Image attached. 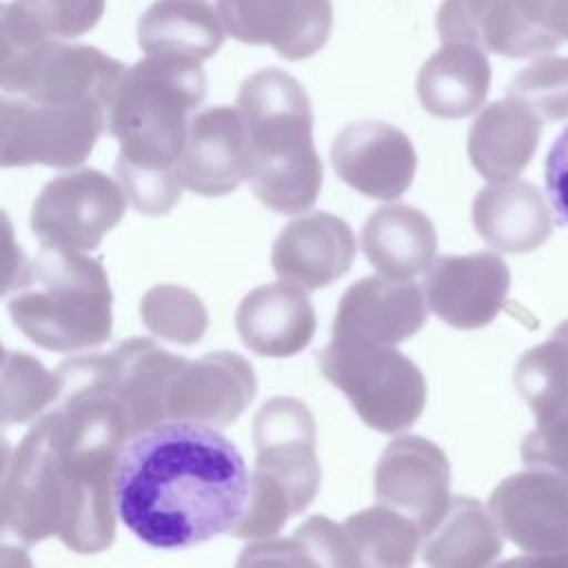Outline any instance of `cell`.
<instances>
[{"label":"cell","instance_id":"6da1fadb","mask_svg":"<svg viewBox=\"0 0 568 568\" xmlns=\"http://www.w3.org/2000/svg\"><path fill=\"white\" fill-rule=\"evenodd\" d=\"M246 495L240 450L204 424L164 419L131 435L118 457V517L153 548H189L231 532Z\"/></svg>","mask_w":568,"mask_h":568},{"label":"cell","instance_id":"7a4b0ae2","mask_svg":"<svg viewBox=\"0 0 568 568\" xmlns=\"http://www.w3.org/2000/svg\"><path fill=\"white\" fill-rule=\"evenodd\" d=\"M122 448L64 437L42 415L4 462L2 530L33 544L58 537L69 550L95 555L115 539V466Z\"/></svg>","mask_w":568,"mask_h":568},{"label":"cell","instance_id":"3957f363","mask_svg":"<svg viewBox=\"0 0 568 568\" xmlns=\"http://www.w3.org/2000/svg\"><path fill=\"white\" fill-rule=\"evenodd\" d=\"M235 106L248 133V184L257 200L286 215L311 209L322 189V160L304 87L280 69H262L242 82Z\"/></svg>","mask_w":568,"mask_h":568},{"label":"cell","instance_id":"277c9868","mask_svg":"<svg viewBox=\"0 0 568 568\" xmlns=\"http://www.w3.org/2000/svg\"><path fill=\"white\" fill-rule=\"evenodd\" d=\"M9 297L13 324L38 346L73 353L111 337L113 293L100 257L42 244Z\"/></svg>","mask_w":568,"mask_h":568},{"label":"cell","instance_id":"5b68a950","mask_svg":"<svg viewBox=\"0 0 568 568\" xmlns=\"http://www.w3.org/2000/svg\"><path fill=\"white\" fill-rule=\"evenodd\" d=\"M206 95L200 62L146 55L120 75L106 129L120 142L115 164L142 171H178L191 111Z\"/></svg>","mask_w":568,"mask_h":568},{"label":"cell","instance_id":"8992f818","mask_svg":"<svg viewBox=\"0 0 568 568\" xmlns=\"http://www.w3.org/2000/svg\"><path fill=\"white\" fill-rule=\"evenodd\" d=\"M317 366L348 397L359 419L379 433H399L424 410L426 379L417 364L393 346L333 337L317 353Z\"/></svg>","mask_w":568,"mask_h":568},{"label":"cell","instance_id":"52a82bcc","mask_svg":"<svg viewBox=\"0 0 568 568\" xmlns=\"http://www.w3.org/2000/svg\"><path fill=\"white\" fill-rule=\"evenodd\" d=\"M124 69L120 60L89 44L40 40L0 47L2 93L33 102H102L109 106Z\"/></svg>","mask_w":568,"mask_h":568},{"label":"cell","instance_id":"ba28073f","mask_svg":"<svg viewBox=\"0 0 568 568\" xmlns=\"http://www.w3.org/2000/svg\"><path fill=\"white\" fill-rule=\"evenodd\" d=\"M106 129L102 102L47 104L16 95L0 98L2 166H78Z\"/></svg>","mask_w":568,"mask_h":568},{"label":"cell","instance_id":"9c48e42d","mask_svg":"<svg viewBox=\"0 0 568 568\" xmlns=\"http://www.w3.org/2000/svg\"><path fill=\"white\" fill-rule=\"evenodd\" d=\"M122 184L95 169L53 178L31 206V231L42 244L93 251L126 211Z\"/></svg>","mask_w":568,"mask_h":568},{"label":"cell","instance_id":"30bf717a","mask_svg":"<svg viewBox=\"0 0 568 568\" xmlns=\"http://www.w3.org/2000/svg\"><path fill=\"white\" fill-rule=\"evenodd\" d=\"M499 530L532 561L568 564V477L532 468L506 477L488 499Z\"/></svg>","mask_w":568,"mask_h":568},{"label":"cell","instance_id":"8fae6325","mask_svg":"<svg viewBox=\"0 0 568 568\" xmlns=\"http://www.w3.org/2000/svg\"><path fill=\"white\" fill-rule=\"evenodd\" d=\"M379 504L413 519L428 537L450 506V466L444 450L419 435L393 439L375 466Z\"/></svg>","mask_w":568,"mask_h":568},{"label":"cell","instance_id":"7c38bea8","mask_svg":"<svg viewBox=\"0 0 568 568\" xmlns=\"http://www.w3.org/2000/svg\"><path fill=\"white\" fill-rule=\"evenodd\" d=\"M255 466L277 479L293 495L300 513L320 490L315 417L297 397H273L253 417Z\"/></svg>","mask_w":568,"mask_h":568},{"label":"cell","instance_id":"4fadbf2b","mask_svg":"<svg viewBox=\"0 0 568 568\" xmlns=\"http://www.w3.org/2000/svg\"><path fill=\"white\" fill-rule=\"evenodd\" d=\"M226 33L246 44H268L286 60L317 53L333 29L331 0H217Z\"/></svg>","mask_w":568,"mask_h":568},{"label":"cell","instance_id":"5bb4252c","mask_svg":"<svg viewBox=\"0 0 568 568\" xmlns=\"http://www.w3.org/2000/svg\"><path fill=\"white\" fill-rule=\"evenodd\" d=\"M510 273L506 262L488 251L437 257L424 275L428 308L455 328H481L506 302Z\"/></svg>","mask_w":568,"mask_h":568},{"label":"cell","instance_id":"9a60e30c","mask_svg":"<svg viewBox=\"0 0 568 568\" xmlns=\"http://www.w3.org/2000/svg\"><path fill=\"white\" fill-rule=\"evenodd\" d=\"M257 379L253 366L237 353L217 351L189 362L175 373L169 395V419L231 426L253 402Z\"/></svg>","mask_w":568,"mask_h":568},{"label":"cell","instance_id":"2e32d148","mask_svg":"<svg viewBox=\"0 0 568 568\" xmlns=\"http://www.w3.org/2000/svg\"><path fill=\"white\" fill-rule=\"evenodd\" d=\"M331 162L342 182L377 200L399 197L413 182L417 155L404 131L386 122H351L331 146Z\"/></svg>","mask_w":568,"mask_h":568},{"label":"cell","instance_id":"e0dca14e","mask_svg":"<svg viewBox=\"0 0 568 568\" xmlns=\"http://www.w3.org/2000/svg\"><path fill=\"white\" fill-rule=\"evenodd\" d=\"M251 173V149L237 106H209L189 120L186 142L178 162L184 189L197 195H226Z\"/></svg>","mask_w":568,"mask_h":568},{"label":"cell","instance_id":"ac0fdd59","mask_svg":"<svg viewBox=\"0 0 568 568\" xmlns=\"http://www.w3.org/2000/svg\"><path fill=\"white\" fill-rule=\"evenodd\" d=\"M426 306L424 291L410 280L362 277L339 300L333 337L395 346L426 324Z\"/></svg>","mask_w":568,"mask_h":568},{"label":"cell","instance_id":"d6986e66","mask_svg":"<svg viewBox=\"0 0 568 568\" xmlns=\"http://www.w3.org/2000/svg\"><path fill=\"white\" fill-rule=\"evenodd\" d=\"M355 251L351 226L333 213L317 211L295 217L280 231L271 266L280 280L317 291L348 273Z\"/></svg>","mask_w":568,"mask_h":568},{"label":"cell","instance_id":"ffe728a7","mask_svg":"<svg viewBox=\"0 0 568 568\" xmlns=\"http://www.w3.org/2000/svg\"><path fill=\"white\" fill-rule=\"evenodd\" d=\"M102 355L106 384L129 417L133 435L169 419L166 395L175 373L186 364L146 337H129Z\"/></svg>","mask_w":568,"mask_h":568},{"label":"cell","instance_id":"44dd1931","mask_svg":"<svg viewBox=\"0 0 568 568\" xmlns=\"http://www.w3.org/2000/svg\"><path fill=\"white\" fill-rule=\"evenodd\" d=\"M304 291L291 282L253 288L235 311L242 344L264 357H291L306 348L315 335V308Z\"/></svg>","mask_w":568,"mask_h":568},{"label":"cell","instance_id":"7402d4cb","mask_svg":"<svg viewBox=\"0 0 568 568\" xmlns=\"http://www.w3.org/2000/svg\"><path fill=\"white\" fill-rule=\"evenodd\" d=\"M541 122L513 95L488 104L468 131V158L477 173L493 184L517 178L537 149Z\"/></svg>","mask_w":568,"mask_h":568},{"label":"cell","instance_id":"603a6c76","mask_svg":"<svg viewBox=\"0 0 568 568\" xmlns=\"http://www.w3.org/2000/svg\"><path fill=\"white\" fill-rule=\"evenodd\" d=\"M490 87V64L484 49L468 42H444L419 69L417 98L422 106L446 120L475 113Z\"/></svg>","mask_w":568,"mask_h":568},{"label":"cell","instance_id":"cb8c5ba5","mask_svg":"<svg viewBox=\"0 0 568 568\" xmlns=\"http://www.w3.org/2000/svg\"><path fill=\"white\" fill-rule=\"evenodd\" d=\"M362 248L382 275L410 280L433 264L437 233L419 209L386 204L368 215L362 229Z\"/></svg>","mask_w":568,"mask_h":568},{"label":"cell","instance_id":"d4e9b609","mask_svg":"<svg viewBox=\"0 0 568 568\" xmlns=\"http://www.w3.org/2000/svg\"><path fill=\"white\" fill-rule=\"evenodd\" d=\"M477 233L506 253H528L550 235V215L541 193L528 182H499L477 193L473 202Z\"/></svg>","mask_w":568,"mask_h":568},{"label":"cell","instance_id":"484cf974","mask_svg":"<svg viewBox=\"0 0 568 568\" xmlns=\"http://www.w3.org/2000/svg\"><path fill=\"white\" fill-rule=\"evenodd\" d=\"M224 24L206 0H155L138 20V42L146 55L202 62L224 42Z\"/></svg>","mask_w":568,"mask_h":568},{"label":"cell","instance_id":"4316f807","mask_svg":"<svg viewBox=\"0 0 568 568\" xmlns=\"http://www.w3.org/2000/svg\"><path fill=\"white\" fill-rule=\"evenodd\" d=\"M499 526L477 499L453 497L437 528L422 541V559L437 568H473L501 552Z\"/></svg>","mask_w":568,"mask_h":568},{"label":"cell","instance_id":"83f0119b","mask_svg":"<svg viewBox=\"0 0 568 568\" xmlns=\"http://www.w3.org/2000/svg\"><path fill=\"white\" fill-rule=\"evenodd\" d=\"M102 13L104 0H11L0 11V47L78 38Z\"/></svg>","mask_w":568,"mask_h":568},{"label":"cell","instance_id":"f1b7e54d","mask_svg":"<svg viewBox=\"0 0 568 568\" xmlns=\"http://www.w3.org/2000/svg\"><path fill=\"white\" fill-rule=\"evenodd\" d=\"M351 566H410L424 535L406 515L379 504L351 515L344 524Z\"/></svg>","mask_w":568,"mask_h":568},{"label":"cell","instance_id":"f546056e","mask_svg":"<svg viewBox=\"0 0 568 568\" xmlns=\"http://www.w3.org/2000/svg\"><path fill=\"white\" fill-rule=\"evenodd\" d=\"M515 386L535 413L537 424L568 415V322L519 357Z\"/></svg>","mask_w":568,"mask_h":568},{"label":"cell","instance_id":"4dcf8cb0","mask_svg":"<svg viewBox=\"0 0 568 568\" xmlns=\"http://www.w3.org/2000/svg\"><path fill=\"white\" fill-rule=\"evenodd\" d=\"M62 379L47 371L38 359L20 351H4L2 386H0V422L2 426L24 424L38 417L51 402L60 397Z\"/></svg>","mask_w":568,"mask_h":568},{"label":"cell","instance_id":"1f68e13d","mask_svg":"<svg viewBox=\"0 0 568 568\" xmlns=\"http://www.w3.org/2000/svg\"><path fill=\"white\" fill-rule=\"evenodd\" d=\"M146 328L166 342L191 346L202 339L209 326L204 302L180 284H158L140 302Z\"/></svg>","mask_w":568,"mask_h":568},{"label":"cell","instance_id":"d6a6232c","mask_svg":"<svg viewBox=\"0 0 568 568\" xmlns=\"http://www.w3.org/2000/svg\"><path fill=\"white\" fill-rule=\"evenodd\" d=\"M508 95L521 100L541 120H561L568 115V58H539L519 71L510 82Z\"/></svg>","mask_w":568,"mask_h":568},{"label":"cell","instance_id":"836d02e7","mask_svg":"<svg viewBox=\"0 0 568 568\" xmlns=\"http://www.w3.org/2000/svg\"><path fill=\"white\" fill-rule=\"evenodd\" d=\"M308 566H351L348 544L342 524L324 515L308 517L293 535Z\"/></svg>","mask_w":568,"mask_h":568},{"label":"cell","instance_id":"e575fe53","mask_svg":"<svg viewBox=\"0 0 568 568\" xmlns=\"http://www.w3.org/2000/svg\"><path fill=\"white\" fill-rule=\"evenodd\" d=\"M513 4L550 51L568 40V0H513Z\"/></svg>","mask_w":568,"mask_h":568},{"label":"cell","instance_id":"d590c367","mask_svg":"<svg viewBox=\"0 0 568 568\" xmlns=\"http://www.w3.org/2000/svg\"><path fill=\"white\" fill-rule=\"evenodd\" d=\"M544 175H546V191H548L550 204L559 222L568 224V126L552 142L546 155Z\"/></svg>","mask_w":568,"mask_h":568}]
</instances>
